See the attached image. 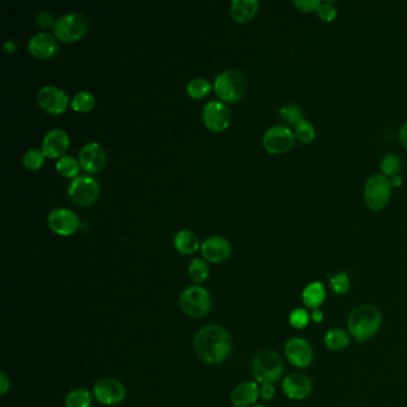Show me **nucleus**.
Instances as JSON below:
<instances>
[{
    "label": "nucleus",
    "mask_w": 407,
    "mask_h": 407,
    "mask_svg": "<svg viewBox=\"0 0 407 407\" xmlns=\"http://www.w3.org/2000/svg\"><path fill=\"white\" fill-rule=\"evenodd\" d=\"M45 154L40 148H30L23 156V164L27 169L38 170L45 163Z\"/></svg>",
    "instance_id": "obj_33"
},
{
    "label": "nucleus",
    "mask_w": 407,
    "mask_h": 407,
    "mask_svg": "<svg viewBox=\"0 0 407 407\" xmlns=\"http://www.w3.org/2000/svg\"><path fill=\"white\" fill-rule=\"evenodd\" d=\"M350 337L357 343H364L374 337L383 326V314L371 304H361L350 312L348 321Z\"/></svg>",
    "instance_id": "obj_2"
},
{
    "label": "nucleus",
    "mask_w": 407,
    "mask_h": 407,
    "mask_svg": "<svg viewBox=\"0 0 407 407\" xmlns=\"http://www.w3.org/2000/svg\"><path fill=\"white\" fill-rule=\"evenodd\" d=\"M311 323V312L304 307H296L289 313V324L296 330H304Z\"/></svg>",
    "instance_id": "obj_32"
},
{
    "label": "nucleus",
    "mask_w": 407,
    "mask_h": 407,
    "mask_svg": "<svg viewBox=\"0 0 407 407\" xmlns=\"http://www.w3.org/2000/svg\"><path fill=\"white\" fill-rule=\"evenodd\" d=\"M99 191H101V188H99L98 182L87 175L73 178L67 189L68 196L74 205L82 207L90 206L92 203H95L98 198Z\"/></svg>",
    "instance_id": "obj_8"
},
{
    "label": "nucleus",
    "mask_w": 407,
    "mask_h": 407,
    "mask_svg": "<svg viewBox=\"0 0 407 407\" xmlns=\"http://www.w3.org/2000/svg\"><path fill=\"white\" fill-rule=\"evenodd\" d=\"M317 13L321 21L326 22V23H332L337 20L338 17L337 10L329 1L321 3Z\"/></svg>",
    "instance_id": "obj_36"
},
{
    "label": "nucleus",
    "mask_w": 407,
    "mask_h": 407,
    "mask_svg": "<svg viewBox=\"0 0 407 407\" xmlns=\"http://www.w3.org/2000/svg\"><path fill=\"white\" fill-rule=\"evenodd\" d=\"M37 103L50 114H61L68 105V96L60 87L45 85L41 87L36 96Z\"/></svg>",
    "instance_id": "obj_12"
},
{
    "label": "nucleus",
    "mask_w": 407,
    "mask_h": 407,
    "mask_svg": "<svg viewBox=\"0 0 407 407\" xmlns=\"http://www.w3.org/2000/svg\"><path fill=\"white\" fill-rule=\"evenodd\" d=\"M212 89V82L206 78L196 77L188 82L186 92L193 98H203Z\"/></svg>",
    "instance_id": "obj_29"
},
{
    "label": "nucleus",
    "mask_w": 407,
    "mask_h": 407,
    "mask_svg": "<svg viewBox=\"0 0 407 407\" xmlns=\"http://www.w3.org/2000/svg\"><path fill=\"white\" fill-rule=\"evenodd\" d=\"M401 169H403V161L400 159V156L395 154H387L383 156L380 164V170L386 177L393 178L395 176H399Z\"/></svg>",
    "instance_id": "obj_28"
},
{
    "label": "nucleus",
    "mask_w": 407,
    "mask_h": 407,
    "mask_svg": "<svg viewBox=\"0 0 407 407\" xmlns=\"http://www.w3.org/2000/svg\"><path fill=\"white\" fill-rule=\"evenodd\" d=\"M193 349L198 357L208 364L223 362L232 351V338L219 325H207L193 337Z\"/></svg>",
    "instance_id": "obj_1"
},
{
    "label": "nucleus",
    "mask_w": 407,
    "mask_h": 407,
    "mask_svg": "<svg viewBox=\"0 0 407 407\" xmlns=\"http://www.w3.org/2000/svg\"><path fill=\"white\" fill-rule=\"evenodd\" d=\"M284 356L293 367L297 369H306L313 363L314 353L307 339L302 337H293L284 346Z\"/></svg>",
    "instance_id": "obj_11"
},
{
    "label": "nucleus",
    "mask_w": 407,
    "mask_h": 407,
    "mask_svg": "<svg viewBox=\"0 0 407 407\" xmlns=\"http://www.w3.org/2000/svg\"><path fill=\"white\" fill-rule=\"evenodd\" d=\"M251 407H267V406H264V405H262V404H255V405H253V406Z\"/></svg>",
    "instance_id": "obj_45"
},
{
    "label": "nucleus",
    "mask_w": 407,
    "mask_h": 407,
    "mask_svg": "<svg viewBox=\"0 0 407 407\" xmlns=\"http://www.w3.org/2000/svg\"><path fill=\"white\" fill-rule=\"evenodd\" d=\"M201 252L203 258L207 259L210 263H221L230 258L232 245L226 238L220 235H213L201 244Z\"/></svg>",
    "instance_id": "obj_17"
},
{
    "label": "nucleus",
    "mask_w": 407,
    "mask_h": 407,
    "mask_svg": "<svg viewBox=\"0 0 407 407\" xmlns=\"http://www.w3.org/2000/svg\"><path fill=\"white\" fill-rule=\"evenodd\" d=\"M330 288L336 295H346L351 289L350 277L346 272H338L330 279Z\"/></svg>",
    "instance_id": "obj_31"
},
{
    "label": "nucleus",
    "mask_w": 407,
    "mask_h": 407,
    "mask_svg": "<svg viewBox=\"0 0 407 407\" xmlns=\"http://www.w3.org/2000/svg\"><path fill=\"white\" fill-rule=\"evenodd\" d=\"M295 133L286 126H274L264 133L263 147L274 156L289 152L295 145Z\"/></svg>",
    "instance_id": "obj_9"
},
{
    "label": "nucleus",
    "mask_w": 407,
    "mask_h": 407,
    "mask_svg": "<svg viewBox=\"0 0 407 407\" xmlns=\"http://www.w3.org/2000/svg\"><path fill=\"white\" fill-rule=\"evenodd\" d=\"M293 4L300 13H318L320 8V0H294Z\"/></svg>",
    "instance_id": "obj_37"
},
{
    "label": "nucleus",
    "mask_w": 407,
    "mask_h": 407,
    "mask_svg": "<svg viewBox=\"0 0 407 407\" xmlns=\"http://www.w3.org/2000/svg\"><path fill=\"white\" fill-rule=\"evenodd\" d=\"M351 337L346 330L331 329L324 336V344L331 351H341L350 346Z\"/></svg>",
    "instance_id": "obj_24"
},
{
    "label": "nucleus",
    "mask_w": 407,
    "mask_h": 407,
    "mask_svg": "<svg viewBox=\"0 0 407 407\" xmlns=\"http://www.w3.org/2000/svg\"><path fill=\"white\" fill-rule=\"evenodd\" d=\"M282 391L288 399L295 401L307 399L313 391L312 380L302 373H292L283 378Z\"/></svg>",
    "instance_id": "obj_14"
},
{
    "label": "nucleus",
    "mask_w": 407,
    "mask_h": 407,
    "mask_svg": "<svg viewBox=\"0 0 407 407\" xmlns=\"http://www.w3.org/2000/svg\"><path fill=\"white\" fill-rule=\"evenodd\" d=\"M30 53L37 59H50L59 50L58 41L48 33H37L28 42Z\"/></svg>",
    "instance_id": "obj_19"
},
{
    "label": "nucleus",
    "mask_w": 407,
    "mask_h": 407,
    "mask_svg": "<svg viewBox=\"0 0 407 407\" xmlns=\"http://www.w3.org/2000/svg\"><path fill=\"white\" fill-rule=\"evenodd\" d=\"M258 0H233L230 3V16L238 23L252 21L258 13Z\"/></svg>",
    "instance_id": "obj_21"
},
{
    "label": "nucleus",
    "mask_w": 407,
    "mask_h": 407,
    "mask_svg": "<svg viewBox=\"0 0 407 407\" xmlns=\"http://www.w3.org/2000/svg\"><path fill=\"white\" fill-rule=\"evenodd\" d=\"M259 385L256 381H245L235 387L230 393V403L235 407H251L257 403Z\"/></svg>",
    "instance_id": "obj_20"
},
{
    "label": "nucleus",
    "mask_w": 407,
    "mask_h": 407,
    "mask_svg": "<svg viewBox=\"0 0 407 407\" xmlns=\"http://www.w3.org/2000/svg\"><path fill=\"white\" fill-rule=\"evenodd\" d=\"M10 380H8V375L5 374L4 371L0 373V394L5 395L10 390Z\"/></svg>",
    "instance_id": "obj_40"
},
{
    "label": "nucleus",
    "mask_w": 407,
    "mask_h": 407,
    "mask_svg": "<svg viewBox=\"0 0 407 407\" xmlns=\"http://www.w3.org/2000/svg\"><path fill=\"white\" fill-rule=\"evenodd\" d=\"M96 98L89 91H80L78 94L73 96L71 101V105L74 110L79 112H87L90 111L92 108L95 107Z\"/></svg>",
    "instance_id": "obj_30"
},
{
    "label": "nucleus",
    "mask_w": 407,
    "mask_h": 407,
    "mask_svg": "<svg viewBox=\"0 0 407 407\" xmlns=\"http://www.w3.org/2000/svg\"><path fill=\"white\" fill-rule=\"evenodd\" d=\"M55 168H57L58 172L61 176L75 178L78 176L80 164L73 156H64L61 158H59L57 164H55Z\"/></svg>",
    "instance_id": "obj_27"
},
{
    "label": "nucleus",
    "mask_w": 407,
    "mask_h": 407,
    "mask_svg": "<svg viewBox=\"0 0 407 407\" xmlns=\"http://www.w3.org/2000/svg\"><path fill=\"white\" fill-rule=\"evenodd\" d=\"M249 82L243 71L230 68L215 77L214 89L216 95L226 102H237L246 94Z\"/></svg>",
    "instance_id": "obj_4"
},
{
    "label": "nucleus",
    "mask_w": 407,
    "mask_h": 407,
    "mask_svg": "<svg viewBox=\"0 0 407 407\" xmlns=\"http://www.w3.org/2000/svg\"><path fill=\"white\" fill-rule=\"evenodd\" d=\"M173 245L182 255H191L200 249V240L193 230H182L175 235Z\"/></svg>",
    "instance_id": "obj_23"
},
{
    "label": "nucleus",
    "mask_w": 407,
    "mask_h": 407,
    "mask_svg": "<svg viewBox=\"0 0 407 407\" xmlns=\"http://www.w3.org/2000/svg\"><path fill=\"white\" fill-rule=\"evenodd\" d=\"M70 147V136L64 129L54 128L45 134L42 141V151L45 156L61 158Z\"/></svg>",
    "instance_id": "obj_18"
},
{
    "label": "nucleus",
    "mask_w": 407,
    "mask_h": 407,
    "mask_svg": "<svg viewBox=\"0 0 407 407\" xmlns=\"http://www.w3.org/2000/svg\"><path fill=\"white\" fill-rule=\"evenodd\" d=\"M36 22L37 24L40 25L41 28H48L53 23L55 24L53 16L50 13H47V11H41V13H37Z\"/></svg>",
    "instance_id": "obj_39"
},
{
    "label": "nucleus",
    "mask_w": 407,
    "mask_h": 407,
    "mask_svg": "<svg viewBox=\"0 0 407 407\" xmlns=\"http://www.w3.org/2000/svg\"><path fill=\"white\" fill-rule=\"evenodd\" d=\"M295 136L296 139L300 140L302 144H312L316 139V128L313 127V124L307 119H304L295 126Z\"/></svg>",
    "instance_id": "obj_35"
},
{
    "label": "nucleus",
    "mask_w": 407,
    "mask_h": 407,
    "mask_svg": "<svg viewBox=\"0 0 407 407\" xmlns=\"http://www.w3.org/2000/svg\"><path fill=\"white\" fill-rule=\"evenodd\" d=\"M188 274H189L191 281L198 286V284L206 282L207 279H208L209 267L205 259L195 258L190 262Z\"/></svg>",
    "instance_id": "obj_26"
},
{
    "label": "nucleus",
    "mask_w": 407,
    "mask_h": 407,
    "mask_svg": "<svg viewBox=\"0 0 407 407\" xmlns=\"http://www.w3.org/2000/svg\"><path fill=\"white\" fill-rule=\"evenodd\" d=\"M202 119L210 131L222 132L230 124V108L220 101H210L203 107Z\"/></svg>",
    "instance_id": "obj_13"
},
{
    "label": "nucleus",
    "mask_w": 407,
    "mask_h": 407,
    "mask_svg": "<svg viewBox=\"0 0 407 407\" xmlns=\"http://www.w3.org/2000/svg\"><path fill=\"white\" fill-rule=\"evenodd\" d=\"M47 220H48L50 230L60 235L66 237V235H73L74 232L78 230V215L68 208H64V207L54 208L53 210H50Z\"/></svg>",
    "instance_id": "obj_15"
},
{
    "label": "nucleus",
    "mask_w": 407,
    "mask_h": 407,
    "mask_svg": "<svg viewBox=\"0 0 407 407\" xmlns=\"http://www.w3.org/2000/svg\"><path fill=\"white\" fill-rule=\"evenodd\" d=\"M301 299H302L306 309H311V311L320 309L326 300L325 286L319 281L311 282L302 290Z\"/></svg>",
    "instance_id": "obj_22"
},
{
    "label": "nucleus",
    "mask_w": 407,
    "mask_h": 407,
    "mask_svg": "<svg viewBox=\"0 0 407 407\" xmlns=\"http://www.w3.org/2000/svg\"><path fill=\"white\" fill-rule=\"evenodd\" d=\"M391 182L393 186H400V185L403 184V178L400 177V176H395V177L392 178Z\"/></svg>",
    "instance_id": "obj_44"
},
{
    "label": "nucleus",
    "mask_w": 407,
    "mask_h": 407,
    "mask_svg": "<svg viewBox=\"0 0 407 407\" xmlns=\"http://www.w3.org/2000/svg\"><path fill=\"white\" fill-rule=\"evenodd\" d=\"M4 48L6 52H8V53H13V52L16 50L17 45L13 40H8V41L4 43Z\"/></svg>",
    "instance_id": "obj_43"
},
{
    "label": "nucleus",
    "mask_w": 407,
    "mask_h": 407,
    "mask_svg": "<svg viewBox=\"0 0 407 407\" xmlns=\"http://www.w3.org/2000/svg\"><path fill=\"white\" fill-rule=\"evenodd\" d=\"M324 318H325V314L320 309L311 311V321L314 324H321L324 321Z\"/></svg>",
    "instance_id": "obj_41"
},
{
    "label": "nucleus",
    "mask_w": 407,
    "mask_h": 407,
    "mask_svg": "<svg viewBox=\"0 0 407 407\" xmlns=\"http://www.w3.org/2000/svg\"><path fill=\"white\" fill-rule=\"evenodd\" d=\"M182 312L190 318L206 317L212 309V297L206 288L201 286H190L179 296Z\"/></svg>",
    "instance_id": "obj_5"
},
{
    "label": "nucleus",
    "mask_w": 407,
    "mask_h": 407,
    "mask_svg": "<svg viewBox=\"0 0 407 407\" xmlns=\"http://www.w3.org/2000/svg\"><path fill=\"white\" fill-rule=\"evenodd\" d=\"M280 116L286 124H292L294 127L304 119V112L301 110V108L297 107L295 104H289V105L281 108Z\"/></svg>",
    "instance_id": "obj_34"
},
{
    "label": "nucleus",
    "mask_w": 407,
    "mask_h": 407,
    "mask_svg": "<svg viewBox=\"0 0 407 407\" xmlns=\"http://www.w3.org/2000/svg\"><path fill=\"white\" fill-rule=\"evenodd\" d=\"M94 394L84 388L68 392L65 397V407H91Z\"/></svg>",
    "instance_id": "obj_25"
},
{
    "label": "nucleus",
    "mask_w": 407,
    "mask_h": 407,
    "mask_svg": "<svg viewBox=\"0 0 407 407\" xmlns=\"http://www.w3.org/2000/svg\"><path fill=\"white\" fill-rule=\"evenodd\" d=\"M399 140L403 144L404 147L407 148V122H405L400 128Z\"/></svg>",
    "instance_id": "obj_42"
},
{
    "label": "nucleus",
    "mask_w": 407,
    "mask_h": 407,
    "mask_svg": "<svg viewBox=\"0 0 407 407\" xmlns=\"http://www.w3.org/2000/svg\"><path fill=\"white\" fill-rule=\"evenodd\" d=\"M275 394V386L272 383H263V385L259 386V395L265 401H270V400L274 399Z\"/></svg>",
    "instance_id": "obj_38"
},
{
    "label": "nucleus",
    "mask_w": 407,
    "mask_h": 407,
    "mask_svg": "<svg viewBox=\"0 0 407 407\" xmlns=\"http://www.w3.org/2000/svg\"><path fill=\"white\" fill-rule=\"evenodd\" d=\"M78 161L87 172H99L105 166L107 154L98 142H89L79 151Z\"/></svg>",
    "instance_id": "obj_16"
},
{
    "label": "nucleus",
    "mask_w": 407,
    "mask_h": 407,
    "mask_svg": "<svg viewBox=\"0 0 407 407\" xmlns=\"http://www.w3.org/2000/svg\"><path fill=\"white\" fill-rule=\"evenodd\" d=\"M89 29V20L80 13H70L59 17L54 24V34L64 42L80 40Z\"/></svg>",
    "instance_id": "obj_7"
},
{
    "label": "nucleus",
    "mask_w": 407,
    "mask_h": 407,
    "mask_svg": "<svg viewBox=\"0 0 407 407\" xmlns=\"http://www.w3.org/2000/svg\"><path fill=\"white\" fill-rule=\"evenodd\" d=\"M92 394L99 404L105 406H112L117 404L122 403L127 391L124 383L114 378H99L95 383Z\"/></svg>",
    "instance_id": "obj_10"
},
{
    "label": "nucleus",
    "mask_w": 407,
    "mask_h": 407,
    "mask_svg": "<svg viewBox=\"0 0 407 407\" xmlns=\"http://www.w3.org/2000/svg\"><path fill=\"white\" fill-rule=\"evenodd\" d=\"M283 371V360L275 350H260L252 360V374L255 376L256 383L259 385H274L282 378Z\"/></svg>",
    "instance_id": "obj_3"
},
{
    "label": "nucleus",
    "mask_w": 407,
    "mask_h": 407,
    "mask_svg": "<svg viewBox=\"0 0 407 407\" xmlns=\"http://www.w3.org/2000/svg\"><path fill=\"white\" fill-rule=\"evenodd\" d=\"M392 182L383 173H376L367 181L364 186V202L373 212H381L391 200Z\"/></svg>",
    "instance_id": "obj_6"
}]
</instances>
